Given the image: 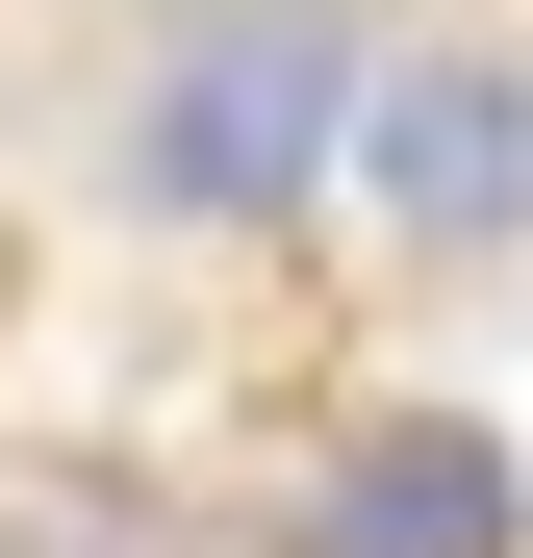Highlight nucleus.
Here are the masks:
<instances>
[{
    "label": "nucleus",
    "instance_id": "obj_2",
    "mask_svg": "<svg viewBox=\"0 0 533 558\" xmlns=\"http://www.w3.org/2000/svg\"><path fill=\"white\" fill-rule=\"evenodd\" d=\"M355 204H381L432 279H508V254H533V51H508V26H432V51H381Z\"/></svg>",
    "mask_w": 533,
    "mask_h": 558
},
{
    "label": "nucleus",
    "instance_id": "obj_3",
    "mask_svg": "<svg viewBox=\"0 0 533 558\" xmlns=\"http://www.w3.org/2000/svg\"><path fill=\"white\" fill-rule=\"evenodd\" d=\"M280 558H533V483L483 407H355V432H305Z\"/></svg>",
    "mask_w": 533,
    "mask_h": 558
},
{
    "label": "nucleus",
    "instance_id": "obj_1",
    "mask_svg": "<svg viewBox=\"0 0 533 558\" xmlns=\"http://www.w3.org/2000/svg\"><path fill=\"white\" fill-rule=\"evenodd\" d=\"M381 128V51L330 0H153L102 51V204L128 229H204V254H305V204Z\"/></svg>",
    "mask_w": 533,
    "mask_h": 558
},
{
    "label": "nucleus",
    "instance_id": "obj_4",
    "mask_svg": "<svg viewBox=\"0 0 533 558\" xmlns=\"http://www.w3.org/2000/svg\"><path fill=\"white\" fill-rule=\"evenodd\" d=\"M0 558H204L128 457H0Z\"/></svg>",
    "mask_w": 533,
    "mask_h": 558
}]
</instances>
